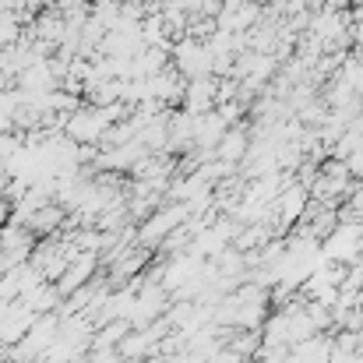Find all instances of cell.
Segmentation results:
<instances>
[{"label":"cell","instance_id":"obj_1","mask_svg":"<svg viewBox=\"0 0 363 363\" xmlns=\"http://www.w3.org/2000/svg\"><path fill=\"white\" fill-rule=\"evenodd\" d=\"M169 67L184 78V82H194V78H216V57L208 53V46L201 39H191V35H180L173 39L169 46Z\"/></svg>","mask_w":363,"mask_h":363},{"label":"cell","instance_id":"obj_2","mask_svg":"<svg viewBox=\"0 0 363 363\" xmlns=\"http://www.w3.org/2000/svg\"><path fill=\"white\" fill-rule=\"evenodd\" d=\"M113 123L106 121V113L99 110V106H89V103H82L71 117H64V138L67 141H74V145H103V138H106V130H110Z\"/></svg>","mask_w":363,"mask_h":363},{"label":"cell","instance_id":"obj_3","mask_svg":"<svg viewBox=\"0 0 363 363\" xmlns=\"http://www.w3.org/2000/svg\"><path fill=\"white\" fill-rule=\"evenodd\" d=\"M257 21H261V4L257 0H226L216 14V28L233 32V35H243Z\"/></svg>","mask_w":363,"mask_h":363},{"label":"cell","instance_id":"obj_4","mask_svg":"<svg viewBox=\"0 0 363 363\" xmlns=\"http://www.w3.org/2000/svg\"><path fill=\"white\" fill-rule=\"evenodd\" d=\"M219 103V78H194L184 85V96H180V110L187 117H201V113H212Z\"/></svg>","mask_w":363,"mask_h":363},{"label":"cell","instance_id":"obj_5","mask_svg":"<svg viewBox=\"0 0 363 363\" xmlns=\"http://www.w3.org/2000/svg\"><path fill=\"white\" fill-rule=\"evenodd\" d=\"M184 78L173 71V67H166V71H159L155 78H145V96L152 99V103H159V106H180V96H184Z\"/></svg>","mask_w":363,"mask_h":363},{"label":"cell","instance_id":"obj_6","mask_svg":"<svg viewBox=\"0 0 363 363\" xmlns=\"http://www.w3.org/2000/svg\"><path fill=\"white\" fill-rule=\"evenodd\" d=\"M247 152H250V134H247L243 127H230V130L219 138V145H216V159L226 162V166H233V169L243 166Z\"/></svg>","mask_w":363,"mask_h":363},{"label":"cell","instance_id":"obj_7","mask_svg":"<svg viewBox=\"0 0 363 363\" xmlns=\"http://www.w3.org/2000/svg\"><path fill=\"white\" fill-rule=\"evenodd\" d=\"M64 216H67V212H64L57 201H46V205H39V208L25 219V230H28L32 237H53V233H60Z\"/></svg>","mask_w":363,"mask_h":363},{"label":"cell","instance_id":"obj_8","mask_svg":"<svg viewBox=\"0 0 363 363\" xmlns=\"http://www.w3.org/2000/svg\"><path fill=\"white\" fill-rule=\"evenodd\" d=\"M21 35H25V14H18V11H0V53L11 50V46H18Z\"/></svg>","mask_w":363,"mask_h":363},{"label":"cell","instance_id":"obj_9","mask_svg":"<svg viewBox=\"0 0 363 363\" xmlns=\"http://www.w3.org/2000/svg\"><path fill=\"white\" fill-rule=\"evenodd\" d=\"M350 363H363V350H360V353H357V357H353V360H350Z\"/></svg>","mask_w":363,"mask_h":363},{"label":"cell","instance_id":"obj_10","mask_svg":"<svg viewBox=\"0 0 363 363\" xmlns=\"http://www.w3.org/2000/svg\"><path fill=\"white\" fill-rule=\"evenodd\" d=\"M360 110H363V99H360Z\"/></svg>","mask_w":363,"mask_h":363},{"label":"cell","instance_id":"obj_11","mask_svg":"<svg viewBox=\"0 0 363 363\" xmlns=\"http://www.w3.org/2000/svg\"><path fill=\"white\" fill-rule=\"evenodd\" d=\"M0 11H4V4H0Z\"/></svg>","mask_w":363,"mask_h":363}]
</instances>
